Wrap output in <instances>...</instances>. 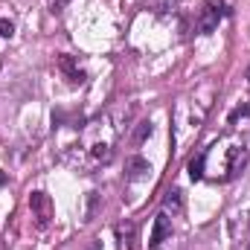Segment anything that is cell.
<instances>
[{"instance_id": "ba28073f", "label": "cell", "mask_w": 250, "mask_h": 250, "mask_svg": "<svg viewBox=\"0 0 250 250\" xmlns=\"http://www.w3.org/2000/svg\"><path fill=\"white\" fill-rule=\"evenodd\" d=\"M184 192L181 189H172V192H166V198H163V212H181L184 209V198H181Z\"/></svg>"}, {"instance_id": "4fadbf2b", "label": "cell", "mask_w": 250, "mask_h": 250, "mask_svg": "<svg viewBox=\"0 0 250 250\" xmlns=\"http://www.w3.org/2000/svg\"><path fill=\"white\" fill-rule=\"evenodd\" d=\"M248 114H250V105H239V108L230 114V125H236L239 120H242V117H248Z\"/></svg>"}, {"instance_id": "5b68a950", "label": "cell", "mask_w": 250, "mask_h": 250, "mask_svg": "<svg viewBox=\"0 0 250 250\" xmlns=\"http://www.w3.org/2000/svg\"><path fill=\"white\" fill-rule=\"evenodd\" d=\"M166 239H172V224H169V215L166 212H160L157 218H154V227H151V239H148V248L157 250Z\"/></svg>"}, {"instance_id": "7c38bea8", "label": "cell", "mask_w": 250, "mask_h": 250, "mask_svg": "<svg viewBox=\"0 0 250 250\" xmlns=\"http://www.w3.org/2000/svg\"><path fill=\"white\" fill-rule=\"evenodd\" d=\"M12 32H15V23L9 18H0V38H12Z\"/></svg>"}, {"instance_id": "6da1fadb", "label": "cell", "mask_w": 250, "mask_h": 250, "mask_svg": "<svg viewBox=\"0 0 250 250\" xmlns=\"http://www.w3.org/2000/svg\"><path fill=\"white\" fill-rule=\"evenodd\" d=\"M123 128L114 123V117H99L93 123L84 125L82 131V146H73L76 148V166L79 169H93L99 163H108L114 157V146L120 140Z\"/></svg>"}, {"instance_id": "277c9868", "label": "cell", "mask_w": 250, "mask_h": 250, "mask_svg": "<svg viewBox=\"0 0 250 250\" xmlns=\"http://www.w3.org/2000/svg\"><path fill=\"white\" fill-rule=\"evenodd\" d=\"M29 209H32V218H35V224H38L41 230L50 227V218H53V201H50L47 192H32V195H29Z\"/></svg>"}, {"instance_id": "9c48e42d", "label": "cell", "mask_w": 250, "mask_h": 250, "mask_svg": "<svg viewBox=\"0 0 250 250\" xmlns=\"http://www.w3.org/2000/svg\"><path fill=\"white\" fill-rule=\"evenodd\" d=\"M204 175H207V160H204V151H201V154H195L189 160V178L192 181H201Z\"/></svg>"}, {"instance_id": "8992f818", "label": "cell", "mask_w": 250, "mask_h": 250, "mask_svg": "<svg viewBox=\"0 0 250 250\" xmlns=\"http://www.w3.org/2000/svg\"><path fill=\"white\" fill-rule=\"evenodd\" d=\"M56 64H59V70L67 76V82H73V84H82V82H84V70L79 67V62H76L73 56H59Z\"/></svg>"}, {"instance_id": "52a82bcc", "label": "cell", "mask_w": 250, "mask_h": 250, "mask_svg": "<svg viewBox=\"0 0 250 250\" xmlns=\"http://www.w3.org/2000/svg\"><path fill=\"white\" fill-rule=\"evenodd\" d=\"M148 172H151L148 160H143V157H128L125 160V178L128 181H143Z\"/></svg>"}, {"instance_id": "e0dca14e", "label": "cell", "mask_w": 250, "mask_h": 250, "mask_svg": "<svg viewBox=\"0 0 250 250\" xmlns=\"http://www.w3.org/2000/svg\"><path fill=\"white\" fill-rule=\"evenodd\" d=\"M0 181H3V175H0Z\"/></svg>"}, {"instance_id": "9a60e30c", "label": "cell", "mask_w": 250, "mask_h": 250, "mask_svg": "<svg viewBox=\"0 0 250 250\" xmlns=\"http://www.w3.org/2000/svg\"><path fill=\"white\" fill-rule=\"evenodd\" d=\"M67 3H70V0H50V12H56V15H59Z\"/></svg>"}, {"instance_id": "30bf717a", "label": "cell", "mask_w": 250, "mask_h": 250, "mask_svg": "<svg viewBox=\"0 0 250 250\" xmlns=\"http://www.w3.org/2000/svg\"><path fill=\"white\" fill-rule=\"evenodd\" d=\"M131 239H134V224H117V242H120V250L131 248Z\"/></svg>"}, {"instance_id": "7a4b0ae2", "label": "cell", "mask_w": 250, "mask_h": 250, "mask_svg": "<svg viewBox=\"0 0 250 250\" xmlns=\"http://www.w3.org/2000/svg\"><path fill=\"white\" fill-rule=\"evenodd\" d=\"M218 148H221V163H218V169H215V175L218 178H236L242 169H245V163H248V148H245V143H236V140H224V143H218Z\"/></svg>"}, {"instance_id": "3957f363", "label": "cell", "mask_w": 250, "mask_h": 250, "mask_svg": "<svg viewBox=\"0 0 250 250\" xmlns=\"http://www.w3.org/2000/svg\"><path fill=\"white\" fill-rule=\"evenodd\" d=\"M227 15H230V9H227V3H224V0H207V3L201 6V12H198L195 26H198V32L209 35V32H215V29H218V21H221V18H227Z\"/></svg>"}, {"instance_id": "5bb4252c", "label": "cell", "mask_w": 250, "mask_h": 250, "mask_svg": "<svg viewBox=\"0 0 250 250\" xmlns=\"http://www.w3.org/2000/svg\"><path fill=\"white\" fill-rule=\"evenodd\" d=\"M146 137H151V123H140V128H137V137H134V140H137V143H143Z\"/></svg>"}, {"instance_id": "8fae6325", "label": "cell", "mask_w": 250, "mask_h": 250, "mask_svg": "<svg viewBox=\"0 0 250 250\" xmlns=\"http://www.w3.org/2000/svg\"><path fill=\"white\" fill-rule=\"evenodd\" d=\"M157 6H160V9H157V12H160V15H163V18H172V15H175V12H178V0H160V3H157Z\"/></svg>"}, {"instance_id": "2e32d148", "label": "cell", "mask_w": 250, "mask_h": 250, "mask_svg": "<svg viewBox=\"0 0 250 250\" xmlns=\"http://www.w3.org/2000/svg\"><path fill=\"white\" fill-rule=\"evenodd\" d=\"M248 79H250V67H248Z\"/></svg>"}]
</instances>
